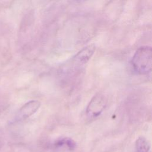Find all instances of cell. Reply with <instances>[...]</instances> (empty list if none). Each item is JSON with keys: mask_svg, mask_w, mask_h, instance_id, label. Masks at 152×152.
<instances>
[{"mask_svg": "<svg viewBox=\"0 0 152 152\" xmlns=\"http://www.w3.org/2000/svg\"><path fill=\"white\" fill-rule=\"evenodd\" d=\"M41 103L38 100H30L24 104L19 110L17 119H24L33 115L39 109Z\"/></svg>", "mask_w": 152, "mask_h": 152, "instance_id": "3957f363", "label": "cell"}, {"mask_svg": "<svg viewBox=\"0 0 152 152\" xmlns=\"http://www.w3.org/2000/svg\"><path fill=\"white\" fill-rule=\"evenodd\" d=\"M137 152H148L150 145L148 141L144 137H139L135 142Z\"/></svg>", "mask_w": 152, "mask_h": 152, "instance_id": "5b68a950", "label": "cell"}, {"mask_svg": "<svg viewBox=\"0 0 152 152\" xmlns=\"http://www.w3.org/2000/svg\"><path fill=\"white\" fill-rule=\"evenodd\" d=\"M95 46L93 45H88L80 51H79L74 56L75 61L79 62L81 64H85L91 58L95 50Z\"/></svg>", "mask_w": 152, "mask_h": 152, "instance_id": "277c9868", "label": "cell"}, {"mask_svg": "<svg viewBox=\"0 0 152 152\" xmlns=\"http://www.w3.org/2000/svg\"><path fill=\"white\" fill-rule=\"evenodd\" d=\"M106 103L107 100L103 94L100 93L96 94L91 99L87 107V115L90 118L97 117L105 109Z\"/></svg>", "mask_w": 152, "mask_h": 152, "instance_id": "7a4b0ae2", "label": "cell"}, {"mask_svg": "<svg viewBox=\"0 0 152 152\" xmlns=\"http://www.w3.org/2000/svg\"><path fill=\"white\" fill-rule=\"evenodd\" d=\"M75 142L71 138H64L58 140L55 142V146L56 147H66L69 150H73L75 147Z\"/></svg>", "mask_w": 152, "mask_h": 152, "instance_id": "8992f818", "label": "cell"}, {"mask_svg": "<svg viewBox=\"0 0 152 152\" xmlns=\"http://www.w3.org/2000/svg\"><path fill=\"white\" fill-rule=\"evenodd\" d=\"M131 63L134 70L138 74H148L151 71L152 50L150 46L140 47L134 54Z\"/></svg>", "mask_w": 152, "mask_h": 152, "instance_id": "6da1fadb", "label": "cell"}]
</instances>
